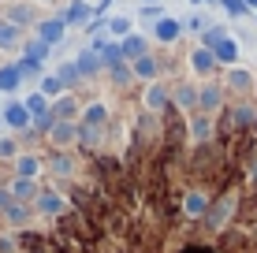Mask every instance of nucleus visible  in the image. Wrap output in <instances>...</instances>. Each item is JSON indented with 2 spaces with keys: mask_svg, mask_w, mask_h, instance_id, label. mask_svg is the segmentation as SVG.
Masks as SVG:
<instances>
[{
  "mask_svg": "<svg viewBox=\"0 0 257 253\" xmlns=\"http://www.w3.org/2000/svg\"><path fill=\"white\" fill-rule=\"evenodd\" d=\"M38 41H45V45H60V41H64V19L38 23Z\"/></svg>",
  "mask_w": 257,
  "mask_h": 253,
  "instance_id": "f257e3e1",
  "label": "nucleus"
},
{
  "mask_svg": "<svg viewBox=\"0 0 257 253\" xmlns=\"http://www.w3.org/2000/svg\"><path fill=\"white\" fill-rule=\"evenodd\" d=\"M19 45H23V30L12 26L8 19H0V52H15Z\"/></svg>",
  "mask_w": 257,
  "mask_h": 253,
  "instance_id": "f03ea898",
  "label": "nucleus"
},
{
  "mask_svg": "<svg viewBox=\"0 0 257 253\" xmlns=\"http://www.w3.org/2000/svg\"><path fill=\"white\" fill-rule=\"evenodd\" d=\"M4 123L12 130L30 127V112H26V104H4Z\"/></svg>",
  "mask_w": 257,
  "mask_h": 253,
  "instance_id": "7ed1b4c3",
  "label": "nucleus"
},
{
  "mask_svg": "<svg viewBox=\"0 0 257 253\" xmlns=\"http://www.w3.org/2000/svg\"><path fill=\"white\" fill-rule=\"evenodd\" d=\"M49 138H52V145H67V142H75V138H78V127L75 123H52L49 127Z\"/></svg>",
  "mask_w": 257,
  "mask_h": 253,
  "instance_id": "20e7f679",
  "label": "nucleus"
},
{
  "mask_svg": "<svg viewBox=\"0 0 257 253\" xmlns=\"http://www.w3.org/2000/svg\"><path fill=\"white\" fill-rule=\"evenodd\" d=\"M19 82H23V75H19V67H15V64L0 67V93H15V90H19Z\"/></svg>",
  "mask_w": 257,
  "mask_h": 253,
  "instance_id": "39448f33",
  "label": "nucleus"
},
{
  "mask_svg": "<svg viewBox=\"0 0 257 253\" xmlns=\"http://www.w3.org/2000/svg\"><path fill=\"white\" fill-rule=\"evenodd\" d=\"M190 67H194L198 75H209L212 67H216V56H212L209 49H194V52H190Z\"/></svg>",
  "mask_w": 257,
  "mask_h": 253,
  "instance_id": "423d86ee",
  "label": "nucleus"
},
{
  "mask_svg": "<svg viewBox=\"0 0 257 253\" xmlns=\"http://www.w3.org/2000/svg\"><path fill=\"white\" fill-rule=\"evenodd\" d=\"M26 197H38V186H34V179H19V175H15V182H12V201H26Z\"/></svg>",
  "mask_w": 257,
  "mask_h": 253,
  "instance_id": "0eeeda50",
  "label": "nucleus"
},
{
  "mask_svg": "<svg viewBox=\"0 0 257 253\" xmlns=\"http://www.w3.org/2000/svg\"><path fill=\"white\" fill-rule=\"evenodd\" d=\"M4 19L23 30V26L30 23V8H26V4H8V8H4Z\"/></svg>",
  "mask_w": 257,
  "mask_h": 253,
  "instance_id": "6e6552de",
  "label": "nucleus"
},
{
  "mask_svg": "<svg viewBox=\"0 0 257 253\" xmlns=\"http://www.w3.org/2000/svg\"><path fill=\"white\" fill-rule=\"evenodd\" d=\"M212 49H216V60H224V64H235V56H238V45L231 38H216Z\"/></svg>",
  "mask_w": 257,
  "mask_h": 253,
  "instance_id": "1a4fd4ad",
  "label": "nucleus"
},
{
  "mask_svg": "<svg viewBox=\"0 0 257 253\" xmlns=\"http://www.w3.org/2000/svg\"><path fill=\"white\" fill-rule=\"evenodd\" d=\"M104 119H108V108H104V104H93V108L82 116V127H86V130H101Z\"/></svg>",
  "mask_w": 257,
  "mask_h": 253,
  "instance_id": "9d476101",
  "label": "nucleus"
},
{
  "mask_svg": "<svg viewBox=\"0 0 257 253\" xmlns=\"http://www.w3.org/2000/svg\"><path fill=\"white\" fill-rule=\"evenodd\" d=\"M38 212H45V216L64 212V197L60 194H38Z\"/></svg>",
  "mask_w": 257,
  "mask_h": 253,
  "instance_id": "9b49d317",
  "label": "nucleus"
},
{
  "mask_svg": "<svg viewBox=\"0 0 257 253\" xmlns=\"http://www.w3.org/2000/svg\"><path fill=\"white\" fill-rule=\"evenodd\" d=\"M71 116H75V101L71 97H60L56 104H52V112H49L52 123H64V119H71Z\"/></svg>",
  "mask_w": 257,
  "mask_h": 253,
  "instance_id": "f8f14e48",
  "label": "nucleus"
},
{
  "mask_svg": "<svg viewBox=\"0 0 257 253\" xmlns=\"http://www.w3.org/2000/svg\"><path fill=\"white\" fill-rule=\"evenodd\" d=\"M183 34V23H175V19H161L157 23V38L161 41H175Z\"/></svg>",
  "mask_w": 257,
  "mask_h": 253,
  "instance_id": "ddd939ff",
  "label": "nucleus"
},
{
  "mask_svg": "<svg viewBox=\"0 0 257 253\" xmlns=\"http://www.w3.org/2000/svg\"><path fill=\"white\" fill-rule=\"evenodd\" d=\"M146 104H149V108H168V90H164V86H149V90H146Z\"/></svg>",
  "mask_w": 257,
  "mask_h": 253,
  "instance_id": "4468645a",
  "label": "nucleus"
},
{
  "mask_svg": "<svg viewBox=\"0 0 257 253\" xmlns=\"http://www.w3.org/2000/svg\"><path fill=\"white\" fill-rule=\"evenodd\" d=\"M15 168H19V179H34L41 171V160H38V156H19Z\"/></svg>",
  "mask_w": 257,
  "mask_h": 253,
  "instance_id": "2eb2a0df",
  "label": "nucleus"
},
{
  "mask_svg": "<svg viewBox=\"0 0 257 253\" xmlns=\"http://www.w3.org/2000/svg\"><path fill=\"white\" fill-rule=\"evenodd\" d=\"M97 60H101V64H108V67H119V64H123V49H119V45H101V56H97Z\"/></svg>",
  "mask_w": 257,
  "mask_h": 253,
  "instance_id": "dca6fc26",
  "label": "nucleus"
},
{
  "mask_svg": "<svg viewBox=\"0 0 257 253\" xmlns=\"http://www.w3.org/2000/svg\"><path fill=\"white\" fill-rule=\"evenodd\" d=\"M93 15V8L90 4H82V0H75V8H71V12L64 15V23H86Z\"/></svg>",
  "mask_w": 257,
  "mask_h": 253,
  "instance_id": "f3484780",
  "label": "nucleus"
},
{
  "mask_svg": "<svg viewBox=\"0 0 257 253\" xmlns=\"http://www.w3.org/2000/svg\"><path fill=\"white\" fill-rule=\"evenodd\" d=\"M4 216H8V223H15V227H26V223H30V208L26 205H12Z\"/></svg>",
  "mask_w": 257,
  "mask_h": 253,
  "instance_id": "a211bd4d",
  "label": "nucleus"
},
{
  "mask_svg": "<svg viewBox=\"0 0 257 253\" xmlns=\"http://www.w3.org/2000/svg\"><path fill=\"white\" fill-rule=\"evenodd\" d=\"M49 171H56V175H71V171H75V160L64 156V153H56V156L49 160Z\"/></svg>",
  "mask_w": 257,
  "mask_h": 253,
  "instance_id": "6ab92c4d",
  "label": "nucleus"
},
{
  "mask_svg": "<svg viewBox=\"0 0 257 253\" xmlns=\"http://www.w3.org/2000/svg\"><path fill=\"white\" fill-rule=\"evenodd\" d=\"M231 208H235V197H224V201L216 205V212L209 216V223H212V227H220V223H224L227 216H231Z\"/></svg>",
  "mask_w": 257,
  "mask_h": 253,
  "instance_id": "aec40b11",
  "label": "nucleus"
},
{
  "mask_svg": "<svg viewBox=\"0 0 257 253\" xmlns=\"http://www.w3.org/2000/svg\"><path fill=\"white\" fill-rule=\"evenodd\" d=\"M253 119H257L253 108H231L227 112V123H235V127H246V123H253Z\"/></svg>",
  "mask_w": 257,
  "mask_h": 253,
  "instance_id": "412c9836",
  "label": "nucleus"
},
{
  "mask_svg": "<svg viewBox=\"0 0 257 253\" xmlns=\"http://www.w3.org/2000/svg\"><path fill=\"white\" fill-rule=\"evenodd\" d=\"M123 56H127V60H142V56H146V41H142V38H127V41H123Z\"/></svg>",
  "mask_w": 257,
  "mask_h": 253,
  "instance_id": "4be33fe9",
  "label": "nucleus"
},
{
  "mask_svg": "<svg viewBox=\"0 0 257 253\" xmlns=\"http://www.w3.org/2000/svg\"><path fill=\"white\" fill-rule=\"evenodd\" d=\"M209 134H212V123H209L205 116H198V119L190 123V138H194V142H205Z\"/></svg>",
  "mask_w": 257,
  "mask_h": 253,
  "instance_id": "5701e85b",
  "label": "nucleus"
},
{
  "mask_svg": "<svg viewBox=\"0 0 257 253\" xmlns=\"http://www.w3.org/2000/svg\"><path fill=\"white\" fill-rule=\"evenodd\" d=\"M60 93H64V82H60L56 75H49V78H41V97H60Z\"/></svg>",
  "mask_w": 257,
  "mask_h": 253,
  "instance_id": "b1692460",
  "label": "nucleus"
},
{
  "mask_svg": "<svg viewBox=\"0 0 257 253\" xmlns=\"http://www.w3.org/2000/svg\"><path fill=\"white\" fill-rule=\"evenodd\" d=\"M45 56H49V45H45V41H38V38L26 41V60H38V64H41Z\"/></svg>",
  "mask_w": 257,
  "mask_h": 253,
  "instance_id": "393cba45",
  "label": "nucleus"
},
{
  "mask_svg": "<svg viewBox=\"0 0 257 253\" xmlns=\"http://www.w3.org/2000/svg\"><path fill=\"white\" fill-rule=\"evenodd\" d=\"M97 64H101V60H97V52H82V56H78V75H93L97 71Z\"/></svg>",
  "mask_w": 257,
  "mask_h": 253,
  "instance_id": "a878e982",
  "label": "nucleus"
},
{
  "mask_svg": "<svg viewBox=\"0 0 257 253\" xmlns=\"http://www.w3.org/2000/svg\"><path fill=\"white\" fill-rule=\"evenodd\" d=\"M198 104H201V108H220V90H212V86H205V90L198 93Z\"/></svg>",
  "mask_w": 257,
  "mask_h": 253,
  "instance_id": "bb28decb",
  "label": "nucleus"
},
{
  "mask_svg": "<svg viewBox=\"0 0 257 253\" xmlns=\"http://www.w3.org/2000/svg\"><path fill=\"white\" fill-rule=\"evenodd\" d=\"M205 208H209V201L201 194H190L187 197V216H205Z\"/></svg>",
  "mask_w": 257,
  "mask_h": 253,
  "instance_id": "cd10ccee",
  "label": "nucleus"
},
{
  "mask_svg": "<svg viewBox=\"0 0 257 253\" xmlns=\"http://www.w3.org/2000/svg\"><path fill=\"white\" fill-rule=\"evenodd\" d=\"M135 75H138V78H153V75H157V64H153L149 56H142V60H135Z\"/></svg>",
  "mask_w": 257,
  "mask_h": 253,
  "instance_id": "c85d7f7f",
  "label": "nucleus"
},
{
  "mask_svg": "<svg viewBox=\"0 0 257 253\" xmlns=\"http://www.w3.org/2000/svg\"><path fill=\"white\" fill-rule=\"evenodd\" d=\"M26 112H30V119L34 116H45V97H41V93H34V97H26Z\"/></svg>",
  "mask_w": 257,
  "mask_h": 253,
  "instance_id": "c756f323",
  "label": "nucleus"
},
{
  "mask_svg": "<svg viewBox=\"0 0 257 253\" xmlns=\"http://www.w3.org/2000/svg\"><path fill=\"white\" fill-rule=\"evenodd\" d=\"M175 101H179L183 108H190V104L198 101V90H194V86H179V90H175Z\"/></svg>",
  "mask_w": 257,
  "mask_h": 253,
  "instance_id": "7c9ffc66",
  "label": "nucleus"
},
{
  "mask_svg": "<svg viewBox=\"0 0 257 253\" xmlns=\"http://www.w3.org/2000/svg\"><path fill=\"white\" fill-rule=\"evenodd\" d=\"M227 82H231L235 90H250V86H253V78L246 75V71H231V75H227Z\"/></svg>",
  "mask_w": 257,
  "mask_h": 253,
  "instance_id": "2f4dec72",
  "label": "nucleus"
},
{
  "mask_svg": "<svg viewBox=\"0 0 257 253\" xmlns=\"http://www.w3.org/2000/svg\"><path fill=\"white\" fill-rule=\"evenodd\" d=\"M56 78H60L64 86H75V82H78V67H75V64H64V67H60V75H56Z\"/></svg>",
  "mask_w": 257,
  "mask_h": 253,
  "instance_id": "473e14b6",
  "label": "nucleus"
},
{
  "mask_svg": "<svg viewBox=\"0 0 257 253\" xmlns=\"http://www.w3.org/2000/svg\"><path fill=\"white\" fill-rule=\"evenodd\" d=\"M15 67H19V75H23V78L41 75V64H38V60H23V64H15Z\"/></svg>",
  "mask_w": 257,
  "mask_h": 253,
  "instance_id": "72a5a7b5",
  "label": "nucleus"
},
{
  "mask_svg": "<svg viewBox=\"0 0 257 253\" xmlns=\"http://www.w3.org/2000/svg\"><path fill=\"white\" fill-rule=\"evenodd\" d=\"M127 30H131V19H123V15L108 19V34H127Z\"/></svg>",
  "mask_w": 257,
  "mask_h": 253,
  "instance_id": "f704fd0d",
  "label": "nucleus"
},
{
  "mask_svg": "<svg viewBox=\"0 0 257 253\" xmlns=\"http://www.w3.org/2000/svg\"><path fill=\"white\" fill-rule=\"evenodd\" d=\"M220 4H224V12H227V15H242V12H246L242 0H220Z\"/></svg>",
  "mask_w": 257,
  "mask_h": 253,
  "instance_id": "c9c22d12",
  "label": "nucleus"
},
{
  "mask_svg": "<svg viewBox=\"0 0 257 253\" xmlns=\"http://www.w3.org/2000/svg\"><path fill=\"white\" fill-rule=\"evenodd\" d=\"M112 78H116V86H127V78H131V71H127V67H112Z\"/></svg>",
  "mask_w": 257,
  "mask_h": 253,
  "instance_id": "e433bc0d",
  "label": "nucleus"
},
{
  "mask_svg": "<svg viewBox=\"0 0 257 253\" xmlns=\"http://www.w3.org/2000/svg\"><path fill=\"white\" fill-rule=\"evenodd\" d=\"M142 19H161V8H157V4H149V8H142Z\"/></svg>",
  "mask_w": 257,
  "mask_h": 253,
  "instance_id": "4c0bfd02",
  "label": "nucleus"
},
{
  "mask_svg": "<svg viewBox=\"0 0 257 253\" xmlns=\"http://www.w3.org/2000/svg\"><path fill=\"white\" fill-rule=\"evenodd\" d=\"M12 205H15V201H12V194H8V190H0V212H8Z\"/></svg>",
  "mask_w": 257,
  "mask_h": 253,
  "instance_id": "58836bf2",
  "label": "nucleus"
},
{
  "mask_svg": "<svg viewBox=\"0 0 257 253\" xmlns=\"http://www.w3.org/2000/svg\"><path fill=\"white\" fill-rule=\"evenodd\" d=\"M242 4H250V8H257V0H242Z\"/></svg>",
  "mask_w": 257,
  "mask_h": 253,
  "instance_id": "ea45409f",
  "label": "nucleus"
},
{
  "mask_svg": "<svg viewBox=\"0 0 257 253\" xmlns=\"http://www.w3.org/2000/svg\"><path fill=\"white\" fill-rule=\"evenodd\" d=\"M149 4H153V0H149Z\"/></svg>",
  "mask_w": 257,
  "mask_h": 253,
  "instance_id": "a19ab883",
  "label": "nucleus"
}]
</instances>
